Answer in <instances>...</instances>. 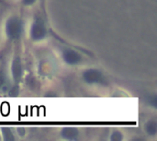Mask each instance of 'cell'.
I'll use <instances>...</instances> for the list:
<instances>
[{
  "label": "cell",
  "mask_w": 157,
  "mask_h": 141,
  "mask_svg": "<svg viewBox=\"0 0 157 141\" xmlns=\"http://www.w3.org/2000/svg\"><path fill=\"white\" fill-rule=\"evenodd\" d=\"M4 83V76L2 74V72H0V86Z\"/></svg>",
  "instance_id": "cell-7"
},
{
  "label": "cell",
  "mask_w": 157,
  "mask_h": 141,
  "mask_svg": "<svg viewBox=\"0 0 157 141\" xmlns=\"http://www.w3.org/2000/svg\"><path fill=\"white\" fill-rule=\"evenodd\" d=\"M84 77L88 83H104V78L102 74L94 70L86 72L84 74Z\"/></svg>",
  "instance_id": "cell-2"
},
{
  "label": "cell",
  "mask_w": 157,
  "mask_h": 141,
  "mask_svg": "<svg viewBox=\"0 0 157 141\" xmlns=\"http://www.w3.org/2000/svg\"><path fill=\"white\" fill-rule=\"evenodd\" d=\"M77 132L74 128H66L63 130V136L68 138V139H73L76 136Z\"/></svg>",
  "instance_id": "cell-5"
},
{
  "label": "cell",
  "mask_w": 157,
  "mask_h": 141,
  "mask_svg": "<svg viewBox=\"0 0 157 141\" xmlns=\"http://www.w3.org/2000/svg\"><path fill=\"white\" fill-rule=\"evenodd\" d=\"M64 59L69 63H76L80 61L81 58L76 52L72 51V50H67L64 53Z\"/></svg>",
  "instance_id": "cell-4"
},
{
  "label": "cell",
  "mask_w": 157,
  "mask_h": 141,
  "mask_svg": "<svg viewBox=\"0 0 157 141\" xmlns=\"http://www.w3.org/2000/svg\"><path fill=\"white\" fill-rule=\"evenodd\" d=\"M147 130L150 134L154 135L156 132V124L155 123H150L147 127Z\"/></svg>",
  "instance_id": "cell-6"
},
{
  "label": "cell",
  "mask_w": 157,
  "mask_h": 141,
  "mask_svg": "<svg viewBox=\"0 0 157 141\" xmlns=\"http://www.w3.org/2000/svg\"><path fill=\"white\" fill-rule=\"evenodd\" d=\"M25 1V3H27V4H29V3H32L34 0H24Z\"/></svg>",
  "instance_id": "cell-8"
},
{
  "label": "cell",
  "mask_w": 157,
  "mask_h": 141,
  "mask_svg": "<svg viewBox=\"0 0 157 141\" xmlns=\"http://www.w3.org/2000/svg\"><path fill=\"white\" fill-rule=\"evenodd\" d=\"M44 34H45V30H44L43 26L40 23H36L31 29V35L33 36V38L40 39V38H42Z\"/></svg>",
  "instance_id": "cell-3"
},
{
  "label": "cell",
  "mask_w": 157,
  "mask_h": 141,
  "mask_svg": "<svg viewBox=\"0 0 157 141\" xmlns=\"http://www.w3.org/2000/svg\"><path fill=\"white\" fill-rule=\"evenodd\" d=\"M6 31L9 37H18V35L21 32V25L19 24L18 20H17L16 18L11 19L6 26Z\"/></svg>",
  "instance_id": "cell-1"
}]
</instances>
